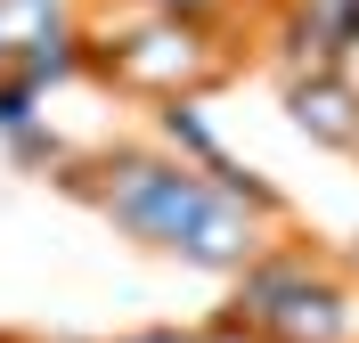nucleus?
Wrapping results in <instances>:
<instances>
[{
  "mask_svg": "<svg viewBox=\"0 0 359 343\" xmlns=\"http://www.w3.org/2000/svg\"><path fill=\"white\" fill-rule=\"evenodd\" d=\"M57 196L90 205L98 221H114L123 237L156 253H180V237L196 229V213L212 205V172L180 163L156 139H114V147H74V163L57 172Z\"/></svg>",
  "mask_w": 359,
  "mask_h": 343,
  "instance_id": "1",
  "label": "nucleus"
},
{
  "mask_svg": "<svg viewBox=\"0 0 359 343\" xmlns=\"http://www.w3.org/2000/svg\"><path fill=\"white\" fill-rule=\"evenodd\" d=\"M82 74L107 82L123 98H204L237 74V49H229L221 25L204 17H163V8H131L123 25H82Z\"/></svg>",
  "mask_w": 359,
  "mask_h": 343,
  "instance_id": "2",
  "label": "nucleus"
},
{
  "mask_svg": "<svg viewBox=\"0 0 359 343\" xmlns=\"http://www.w3.org/2000/svg\"><path fill=\"white\" fill-rule=\"evenodd\" d=\"M278 74H343L351 66V8L343 0H269V25H262Z\"/></svg>",
  "mask_w": 359,
  "mask_h": 343,
  "instance_id": "3",
  "label": "nucleus"
},
{
  "mask_svg": "<svg viewBox=\"0 0 359 343\" xmlns=\"http://www.w3.org/2000/svg\"><path fill=\"white\" fill-rule=\"evenodd\" d=\"M269 237H278V221H262L253 205H237V196L212 180V205L196 213V229L180 237L172 262H188V270H204V278H237L245 262H262V253H269Z\"/></svg>",
  "mask_w": 359,
  "mask_h": 343,
  "instance_id": "4",
  "label": "nucleus"
},
{
  "mask_svg": "<svg viewBox=\"0 0 359 343\" xmlns=\"http://www.w3.org/2000/svg\"><path fill=\"white\" fill-rule=\"evenodd\" d=\"M327 262H335V253H318L311 237H269L262 262H245V270L229 278V286H237V295H229V311H237V319H253V327H269L318 270H327Z\"/></svg>",
  "mask_w": 359,
  "mask_h": 343,
  "instance_id": "5",
  "label": "nucleus"
},
{
  "mask_svg": "<svg viewBox=\"0 0 359 343\" xmlns=\"http://www.w3.org/2000/svg\"><path fill=\"white\" fill-rule=\"evenodd\" d=\"M278 98H286V123L311 139V147L359 156V82H351V66L343 74H294Z\"/></svg>",
  "mask_w": 359,
  "mask_h": 343,
  "instance_id": "6",
  "label": "nucleus"
},
{
  "mask_svg": "<svg viewBox=\"0 0 359 343\" xmlns=\"http://www.w3.org/2000/svg\"><path fill=\"white\" fill-rule=\"evenodd\" d=\"M359 311H351V278H343V262H327V270L302 286V295L278 311V319L262 327L269 343H351Z\"/></svg>",
  "mask_w": 359,
  "mask_h": 343,
  "instance_id": "7",
  "label": "nucleus"
},
{
  "mask_svg": "<svg viewBox=\"0 0 359 343\" xmlns=\"http://www.w3.org/2000/svg\"><path fill=\"white\" fill-rule=\"evenodd\" d=\"M156 147H172L180 163H196V172H229V139L212 131V114H204V98H163L156 107Z\"/></svg>",
  "mask_w": 359,
  "mask_h": 343,
  "instance_id": "8",
  "label": "nucleus"
},
{
  "mask_svg": "<svg viewBox=\"0 0 359 343\" xmlns=\"http://www.w3.org/2000/svg\"><path fill=\"white\" fill-rule=\"evenodd\" d=\"M74 25H82V0H0V66L49 33H74Z\"/></svg>",
  "mask_w": 359,
  "mask_h": 343,
  "instance_id": "9",
  "label": "nucleus"
},
{
  "mask_svg": "<svg viewBox=\"0 0 359 343\" xmlns=\"http://www.w3.org/2000/svg\"><path fill=\"white\" fill-rule=\"evenodd\" d=\"M8 66H17L33 90H57V82H74V74H82V25H74V33H49V41H33V49H17Z\"/></svg>",
  "mask_w": 359,
  "mask_h": 343,
  "instance_id": "10",
  "label": "nucleus"
},
{
  "mask_svg": "<svg viewBox=\"0 0 359 343\" xmlns=\"http://www.w3.org/2000/svg\"><path fill=\"white\" fill-rule=\"evenodd\" d=\"M0 147H8V156H17L25 172H41V180H57V172L74 163V139H57L49 123H25V131H8Z\"/></svg>",
  "mask_w": 359,
  "mask_h": 343,
  "instance_id": "11",
  "label": "nucleus"
},
{
  "mask_svg": "<svg viewBox=\"0 0 359 343\" xmlns=\"http://www.w3.org/2000/svg\"><path fill=\"white\" fill-rule=\"evenodd\" d=\"M41 98H49V90H33L17 66H0V139L25 131V123H41Z\"/></svg>",
  "mask_w": 359,
  "mask_h": 343,
  "instance_id": "12",
  "label": "nucleus"
},
{
  "mask_svg": "<svg viewBox=\"0 0 359 343\" xmlns=\"http://www.w3.org/2000/svg\"><path fill=\"white\" fill-rule=\"evenodd\" d=\"M196 343H269V335H262V327H253V319H237V311H229V302H221V311H212V319L196 327Z\"/></svg>",
  "mask_w": 359,
  "mask_h": 343,
  "instance_id": "13",
  "label": "nucleus"
},
{
  "mask_svg": "<svg viewBox=\"0 0 359 343\" xmlns=\"http://www.w3.org/2000/svg\"><path fill=\"white\" fill-rule=\"evenodd\" d=\"M131 8H163V17H204V25H221L229 8H245V0H131Z\"/></svg>",
  "mask_w": 359,
  "mask_h": 343,
  "instance_id": "14",
  "label": "nucleus"
},
{
  "mask_svg": "<svg viewBox=\"0 0 359 343\" xmlns=\"http://www.w3.org/2000/svg\"><path fill=\"white\" fill-rule=\"evenodd\" d=\"M114 343H196V327H131V335H114Z\"/></svg>",
  "mask_w": 359,
  "mask_h": 343,
  "instance_id": "15",
  "label": "nucleus"
},
{
  "mask_svg": "<svg viewBox=\"0 0 359 343\" xmlns=\"http://www.w3.org/2000/svg\"><path fill=\"white\" fill-rule=\"evenodd\" d=\"M343 8H351V49H359V0H343Z\"/></svg>",
  "mask_w": 359,
  "mask_h": 343,
  "instance_id": "16",
  "label": "nucleus"
},
{
  "mask_svg": "<svg viewBox=\"0 0 359 343\" xmlns=\"http://www.w3.org/2000/svg\"><path fill=\"white\" fill-rule=\"evenodd\" d=\"M33 343H82V335H33Z\"/></svg>",
  "mask_w": 359,
  "mask_h": 343,
  "instance_id": "17",
  "label": "nucleus"
},
{
  "mask_svg": "<svg viewBox=\"0 0 359 343\" xmlns=\"http://www.w3.org/2000/svg\"><path fill=\"white\" fill-rule=\"evenodd\" d=\"M0 343H33V335H8V327H0Z\"/></svg>",
  "mask_w": 359,
  "mask_h": 343,
  "instance_id": "18",
  "label": "nucleus"
}]
</instances>
